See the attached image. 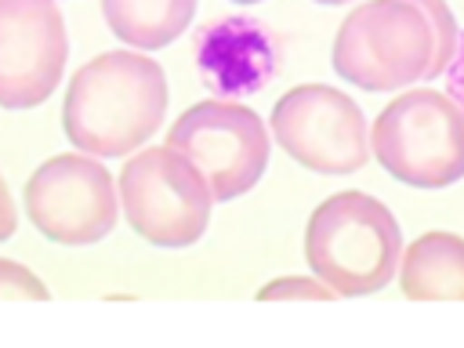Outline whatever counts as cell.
<instances>
[{
    "label": "cell",
    "instance_id": "obj_11",
    "mask_svg": "<svg viewBox=\"0 0 464 348\" xmlns=\"http://www.w3.org/2000/svg\"><path fill=\"white\" fill-rule=\"evenodd\" d=\"M399 286L410 301H464V239L424 232L399 257Z\"/></svg>",
    "mask_w": 464,
    "mask_h": 348
},
{
    "label": "cell",
    "instance_id": "obj_12",
    "mask_svg": "<svg viewBox=\"0 0 464 348\" xmlns=\"http://www.w3.org/2000/svg\"><path fill=\"white\" fill-rule=\"evenodd\" d=\"M102 14L116 40L138 51H160L188 29L196 0H102Z\"/></svg>",
    "mask_w": 464,
    "mask_h": 348
},
{
    "label": "cell",
    "instance_id": "obj_18",
    "mask_svg": "<svg viewBox=\"0 0 464 348\" xmlns=\"http://www.w3.org/2000/svg\"><path fill=\"white\" fill-rule=\"evenodd\" d=\"M236 4H257V0H236Z\"/></svg>",
    "mask_w": 464,
    "mask_h": 348
},
{
    "label": "cell",
    "instance_id": "obj_5",
    "mask_svg": "<svg viewBox=\"0 0 464 348\" xmlns=\"http://www.w3.org/2000/svg\"><path fill=\"white\" fill-rule=\"evenodd\" d=\"M116 188L127 225L152 246H192L210 225V181L185 152L170 145L134 152L123 163Z\"/></svg>",
    "mask_w": 464,
    "mask_h": 348
},
{
    "label": "cell",
    "instance_id": "obj_14",
    "mask_svg": "<svg viewBox=\"0 0 464 348\" xmlns=\"http://www.w3.org/2000/svg\"><path fill=\"white\" fill-rule=\"evenodd\" d=\"M47 283L22 261L0 257V301H47Z\"/></svg>",
    "mask_w": 464,
    "mask_h": 348
},
{
    "label": "cell",
    "instance_id": "obj_16",
    "mask_svg": "<svg viewBox=\"0 0 464 348\" xmlns=\"http://www.w3.org/2000/svg\"><path fill=\"white\" fill-rule=\"evenodd\" d=\"M18 228V207H14V196L7 188V178L0 174V243L11 239Z\"/></svg>",
    "mask_w": 464,
    "mask_h": 348
},
{
    "label": "cell",
    "instance_id": "obj_6",
    "mask_svg": "<svg viewBox=\"0 0 464 348\" xmlns=\"http://www.w3.org/2000/svg\"><path fill=\"white\" fill-rule=\"evenodd\" d=\"M116 181L91 152H58L44 160L22 188L33 228L62 246L102 243L120 218Z\"/></svg>",
    "mask_w": 464,
    "mask_h": 348
},
{
    "label": "cell",
    "instance_id": "obj_4",
    "mask_svg": "<svg viewBox=\"0 0 464 348\" xmlns=\"http://www.w3.org/2000/svg\"><path fill=\"white\" fill-rule=\"evenodd\" d=\"M370 152L402 185L446 188L464 178V112L442 91H402L377 112Z\"/></svg>",
    "mask_w": 464,
    "mask_h": 348
},
{
    "label": "cell",
    "instance_id": "obj_3",
    "mask_svg": "<svg viewBox=\"0 0 464 348\" xmlns=\"http://www.w3.org/2000/svg\"><path fill=\"white\" fill-rule=\"evenodd\" d=\"M334 69L362 91H399L442 72L424 0H362L334 36Z\"/></svg>",
    "mask_w": 464,
    "mask_h": 348
},
{
    "label": "cell",
    "instance_id": "obj_1",
    "mask_svg": "<svg viewBox=\"0 0 464 348\" xmlns=\"http://www.w3.org/2000/svg\"><path fill=\"white\" fill-rule=\"evenodd\" d=\"M167 116V72L141 51H102L87 58L62 98L65 138L98 160L130 156Z\"/></svg>",
    "mask_w": 464,
    "mask_h": 348
},
{
    "label": "cell",
    "instance_id": "obj_15",
    "mask_svg": "<svg viewBox=\"0 0 464 348\" xmlns=\"http://www.w3.org/2000/svg\"><path fill=\"white\" fill-rule=\"evenodd\" d=\"M446 94L460 105V112H464V29H460V40H457V54L450 58V65H446Z\"/></svg>",
    "mask_w": 464,
    "mask_h": 348
},
{
    "label": "cell",
    "instance_id": "obj_2",
    "mask_svg": "<svg viewBox=\"0 0 464 348\" xmlns=\"http://www.w3.org/2000/svg\"><path fill=\"white\" fill-rule=\"evenodd\" d=\"M399 221L370 192H334L308 214L304 261L337 297H362L384 290L399 272Z\"/></svg>",
    "mask_w": 464,
    "mask_h": 348
},
{
    "label": "cell",
    "instance_id": "obj_8",
    "mask_svg": "<svg viewBox=\"0 0 464 348\" xmlns=\"http://www.w3.org/2000/svg\"><path fill=\"white\" fill-rule=\"evenodd\" d=\"M276 145L312 174H355L370 160L362 109L337 87L297 83L272 105Z\"/></svg>",
    "mask_w": 464,
    "mask_h": 348
},
{
    "label": "cell",
    "instance_id": "obj_10",
    "mask_svg": "<svg viewBox=\"0 0 464 348\" xmlns=\"http://www.w3.org/2000/svg\"><path fill=\"white\" fill-rule=\"evenodd\" d=\"M196 69L218 98H250L279 69V44L254 14H225L196 33Z\"/></svg>",
    "mask_w": 464,
    "mask_h": 348
},
{
    "label": "cell",
    "instance_id": "obj_17",
    "mask_svg": "<svg viewBox=\"0 0 464 348\" xmlns=\"http://www.w3.org/2000/svg\"><path fill=\"white\" fill-rule=\"evenodd\" d=\"M315 4H330L334 7V4H348V0H315Z\"/></svg>",
    "mask_w": 464,
    "mask_h": 348
},
{
    "label": "cell",
    "instance_id": "obj_7",
    "mask_svg": "<svg viewBox=\"0 0 464 348\" xmlns=\"http://www.w3.org/2000/svg\"><path fill=\"white\" fill-rule=\"evenodd\" d=\"M167 145L185 152L210 181L214 203L250 192L268 170L272 141L261 116L232 98L188 105L167 130Z\"/></svg>",
    "mask_w": 464,
    "mask_h": 348
},
{
    "label": "cell",
    "instance_id": "obj_13",
    "mask_svg": "<svg viewBox=\"0 0 464 348\" xmlns=\"http://www.w3.org/2000/svg\"><path fill=\"white\" fill-rule=\"evenodd\" d=\"M257 301H334L337 294L315 276H279L272 283H265L257 294Z\"/></svg>",
    "mask_w": 464,
    "mask_h": 348
},
{
    "label": "cell",
    "instance_id": "obj_9",
    "mask_svg": "<svg viewBox=\"0 0 464 348\" xmlns=\"http://www.w3.org/2000/svg\"><path fill=\"white\" fill-rule=\"evenodd\" d=\"M69 33L54 0H0V109H36L65 72Z\"/></svg>",
    "mask_w": 464,
    "mask_h": 348
}]
</instances>
